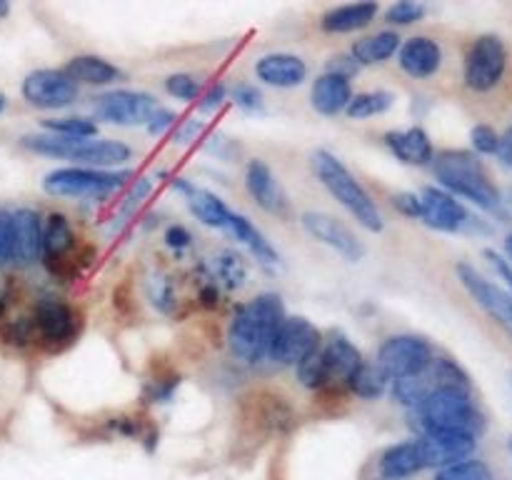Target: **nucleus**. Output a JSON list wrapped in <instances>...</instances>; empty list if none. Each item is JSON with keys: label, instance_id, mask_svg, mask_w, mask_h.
<instances>
[{"label": "nucleus", "instance_id": "nucleus-7", "mask_svg": "<svg viewBox=\"0 0 512 480\" xmlns=\"http://www.w3.org/2000/svg\"><path fill=\"white\" fill-rule=\"evenodd\" d=\"M433 363V348L420 335H393L378 350V370L388 380L423 375Z\"/></svg>", "mask_w": 512, "mask_h": 480}, {"label": "nucleus", "instance_id": "nucleus-8", "mask_svg": "<svg viewBox=\"0 0 512 480\" xmlns=\"http://www.w3.org/2000/svg\"><path fill=\"white\" fill-rule=\"evenodd\" d=\"M508 50L498 35H480L465 60V85L475 93H488L503 80Z\"/></svg>", "mask_w": 512, "mask_h": 480}, {"label": "nucleus", "instance_id": "nucleus-18", "mask_svg": "<svg viewBox=\"0 0 512 480\" xmlns=\"http://www.w3.org/2000/svg\"><path fill=\"white\" fill-rule=\"evenodd\" d=\"M398 63L410 78H430L443 65V50H440L438 40L428 38V35H415L400 45Z\"/></svg>", "mask_w": 512, "mask_h": 480}, {"label": "nucleus", "instance_id": "nucleus-43", "mask_svg": "<svg viewBox=\"0 0 512 480\" xmlns=\"http://www.w3.org/2000/svg\"><path fill=\"white\" fill-rule=\"evenodd\" d=\"M13 258V213L0 210V265Z\"/></svg>", "mask_w": 512, "mask_h": 480}, {"label": "nucleus", "instance_id": "nucleus-27", "mask_svg": "<svg viewBox=\"0 0 512 480\" xmlns=\"http://www.w3.org/2000/svg\"><path fill=\"white\" fill-rule=\"evenodd\" d=\"M323 358L325 368H328V383L330 380H343V383H348L355 370L363 365V355H360V350L345 335L330 338V343L323 348Z\"/></svg>", "mask_w": 512, "mask_h": 480}, {"label": "nucleus", "instance_id": "nucleus-55", "mask_svg": "<svg viewBox=\"0 0 512 480\" xmlns=\"http://www.w3.org/2000/svg\"><path fill=\"white\" fill-rule=\"evenodd\" d=\"M3 110H5V95L0 93V113H3Z\"/></svg>", "mask_w": 512, "mask_h": 480}, {"label": "nucleus", "instance_id": "nucleus-9", "mask_svg": "<svg viewBox=\"0 0 512 480\" xmlns=\"http://www.w3.org/2000/svg\"><path fill=\"white\" fill-rule=\"evenodd\" d=\"M158 108V100L150 93H140V90H110V93L95 98L93 105L95 118L110 125H123V128L148 125L150 115Z\"/></svg>", "mask_w": 512, "mask_h": 480}, {"label": "nucleus", "instance_id": "nucleus-26", "mask_svg": "<svg viewBox=\"0 0 512 480\" xmlns=\"http://www.w3.org/2000/svg\"><path fill=\"white\" fill-rule=\"evenodd\" d=\"M425 470L423 455H420L418 440H405V443L390 445L380 458V473L385 480H403L410 475Z\"/></svg>", "mask_w": 512, "mask_h": 480}, {"label": "nucleus", "instance_id": "nucleus-1", "mask_svg": "<svg viewBox=\"0 0 512 480\" xmlns=\"http://www.w3.org/2000/svg\"><path fill=\"white\" fill-rule=\"evenodd\" d=\"M283 320V300L275 293H263L240 305L228 328L230 353L243 363H263L270 355V345Z\"/></svg>", "mask_w": 512, "mask_h": 480}, {"label": "nucleus", "instance_id": "nucleus-54", "mask_svg": "<svg viewBox=\"0 0 512 480\" xmlns=\"http://www.w3.org/2000/svg\"><path fill=\"white\" fill-rule=\"evenodd\" d=\"M3 15H8V3H0V18H3Z\"/></svg>", "mask_w": 512, "mask_h": 480}, {"label": "nucleus", "instance_id": "nucleus-15", "mask_svg": "<svg viewBox=\"0 0 512 480\" xmlns=\"http://www.w3.org/2000/svg\"><path fill=\"white\" fill-rule=\"evenodd\" d=\"M418 448L425 468H448L463 463L478 448V440L470 433H425L418 435Z\"/></svg>", "mask_w": 512, "mask_h": 480}, {"label": "nucleus", "instance_id": "nucleus-36", "mask_svg": "<svg viewBox=\"0 0 512 480\" xmlns=\"http://www.w3.org/2000/svg\"><path fill=\"white\" fill-rule=\"evenodd\" d=\"M295 368H298V378L305 388L315 390V388H323V385L328 383V368H325L323 348H315L313 353L305 355Z\"/></svg>", "mask_w": 512, "mask_h": 480}, {"label": "nucleus", "instance_id": "nucleus-28", "mask_svg": "<svg viewBox=\"0 0 512 480\" xmlns=\"http://www.w3.org/2000/svg\"><path fill=\"white\" fill-rule=\"evenodd\" d=\"M65 75L75 85H110L120 78V70L100 55H75L65 65Z\"/></svg>", "mask_w": 512, "mask_h": 480}, {"label": "nucleus", "instance_id": "nucleus-22", "mask_svg": "<svg viewBox=\"0 0 512 480\" xmlns=\"http://www.w3.org/2000/svg\"><path fill=\"white\" fill-rule=\"evenodd\" d=\"M173 188L188 198L190 213H193L200 223L210 225V228H228L230 210L218 195L210 193V190L198 188V185H193L185 178H175Z\"/></svg>", "mask_w": 512, "mask_h": 480}, {"label": "nucleus", "instance_id": "nucleus-37", "mask_svg": "<svg viewBox=\"0 0 512 480\" xmlns=\"http://www.w3.org/2000/svg\"><path fill=\"white\" fill-rule=\"evenodd\" d=\"M435 480H495L493 470L483 463V460H463V463L448 465V468L438 470Z\"/></svg>", "mask_w": 512, "mask_h": 480}, {"label": "nucleus", "instance_id": "nucleus-42", "mask_svg": "<svg viewBox=\"0 0 512 480\" xmlns=\"http://www.w3.org/2000/svg\"><path fill=\"white\" fill-rule=\"evenodd\" d=\"M233 100L240 110H245V113H260V110H263V95H260V90L255 88V85H238V88L233 90Z\"/></svg>", "mask_w": 512, "mask_h": 480}, {"label": "nucleus", "instance_id": "nucleus-38", "mask_svg": "<svg viewBox=\"0 0 512 480\" xmlns=\"http://www.w3.org/2000/svg\"><path fill=\"white\" fill-rule=\"evenodd\" d=\"M165 90H168L173 98L180 100H195L200 95V83L198 78L188 73H173L165 78Z\"/></svg>", "mask_w": 512, "mask_h": 480}, {"label": "nucleus", "instance_id": "nucleus-29", "mask_svg": "<svg viewBox=\"0 0 512 480\" xmlns=\"http://www.w3.org/2000/svg\"><path fill=\"white\" fill-rule=\"evenodd\" d=\"M400 50V35L393 30H380L375 35H365V38L355 40L350 58L358 65H378L393 58Z\"/></svg>", "mask_w": 512, "mask_h": 480}, {"label": "nucleus", "instance_id": "nucleus-48", "mask_svg": "<svg viewBox=\"0 0 512 480\" xmlns=\"http://www.w3.org/2000/svg\"><path fill=\"white\" fill-rule=\"evenodd\" d=\"M485 258H488L490 263H493V268L498 270L500 275H503V278H505V283L510 285V295H512V265L508 263V260L503 258V255H500V253H495V250H485Z\"/></svg>", "mask_w": 512, "mask_h": 480}, {"label": "nucleus", "instance_id": "nucleus-50", "mask_svg": "<svg viewBox=\"0 0 512 480\" xmlns=\"http://www.w3.org/2000/svg\"><path fill=\"white\" fill-rule=\"evenodd\" d=\"M498 155L500 160H503V165H508L512 168V130H508L505 135H500V143H498Z\"/></svg>", "mask_w": 512, "mask_h": 480}, {"label": "nucleus", "instance_id": "nucleus-13", "mask_svg": "<svg viewBox=\"0 0 512 480\" xmlns=\"http://www.w3.org/2000/svg\"><path fill=\"white\" fill-rule=\"evenodd\" d=\"M300 223H303L305 233H308L310 238L320 240V243L328 245V248L338 250L345 260H353V263L363 260V240H360L343 220L333 218V215L328 213H320V210H308V213H303Z\"/></svg>", "mask_w": 512, "mask_h": 480}, {"label": "nucleus", "instance_id": "nucleus-34", "mask_svg": "<svg viewBox=\"0 0 512 480\" xmlns=\"http://www.w3.org/2000/svg\"><path fill=\"white\" fill-rule=\"evenodd\" d=\"M215 275H218L220 283L230 290H238L240 285L245 283V275H248V268H245V260L240 258L233 250H223L213 258Z\"/></svg>", "mask_w": 512, "mask_h": 480}, {"label": "nucleus", "instance_id": "nucleus-53", "mask_svg": "<svg viewBox=\"0 0 512 480\" xmlns=\"http://www.w3.org/2000/svg\"><path fill=\"white\" fill-rule=\"evenodd\" d=\"M505 250H508V255L512 258V235H508V240H505Z\"/></svg>", "mask_w": 512, "mask_h": 480}, {"label": "nucleus", "instance_id": "nucleus-6", "mask_svg": "<svg viewBox=\"0 0 512 480\" xmlns=\"http://www.w3.org/2000/svg\"><path fill=\"white\" fill-rule=\"evenodd\" d=\"M128 178L130 170H95V168H58L43 178V190L58 198H85V195H105L118 190Z\"/></svg>", "mask_w": 512, "mask_h": 480}, {"label": "nucleus", "instance_id": "nucleus-47", "mask_svg": "<svg viewBox=\"0 0 512 480\" xmlns=\"http://www.w3.org/2000/svg\"><path fill=\"white\" fill-rule=\"evenodd\" d=\"M355 70H358V63H355L353 58H345V55H335V58H330V63H328V73L343 75V78H348V80Z\"/></svg>", "mask_w": 512, "mask_h": 480}, {"label": "nucleus", "instance_id": "nucleus-24", "mask_svg": "<svg viewBox=\"0 0 512 480\" xmlns=\"http://www.w3.org/2000/svg\"><path fill=\"white\" fill-rule=\"evenodd\" d=\"M350 98H353V85L348 78L335 73H323L315 78L313 90H310V103L320 115L345 113Z\"/></svg>", "mask_w": 512, "mask_h": 480}, {"label": "nucleus", "instance_id": "nucleus-14", "mask_svg": "<svg viewBox=\"0 0 512 480\" xmlns=\"http://www.w3.org/2000/svg\"><path fill=\"white\" fill-rule=\"evenodd\" d=\"M420 220L440 233H458L470 223V213L448 190L425 188L420 193Z\"/></svg>", "mask_w": 512, "mask_h": 480}, {"label": "nucleus", "instance_id": "nucleus-33", "mask_svg": "<svg viewBox=\"0 0 512 480\" xmlns=\"http://www.w3.org/2000/svg\"><path fill=\"white\" fill-rule=\"evenodd\" d=\"M348 385L358 398L375 400L385 393V388H388V378L380 373L378 365L363 363L358 370H355L353 378L348 380Z\"/></svg>", "mask_w": 512, "mask_h": 480}, {"label": "nucleus", "instance_id": "nucleus-32", "mask_svg": "<svg viewBox=\"0 0 512 480\" xmlns=\"http://www.w3.org/2000/svg\"><path fill=\"white\" fill-rule=\"evenodd\" d=\"M433 380H430L428 370L423 375H415V378H403V380H393V395L400 405L410 410H418L420 405L425 403V398L433 390Z\"/></svg>", "mask_w": 512, "mask_h": 480}, {"label": "nucleus", "instance_id": "nucleus-41", "mask_svg": "<svg viewBox=\"0 0 512 480\" xmlns=\"http://www.w3.org/2000/svg\"><path fill=\"white\" fill-rule=\"evenodd\" d=\"M470 143H473L475 153L495 155L498 153L500 135L495 133V128H490V125H475V128L470 130Z\"/></svg>", "mask_w": 512, "mask_h": 480}, {"label": "nucleus", "instance_id": "nucleus-23", "mask_svg": "<svg viewBox=\"0 0 512 480\" xmlns=\"http://www.w3.org/2000/svg\"><path fill=\"white\" fill-rule=\"evenodd\" d=\"M385 145H388L395 158L408 165H428L435 158L430 135L423 128L390 130V133H385Z\"/></svg>", "mask_w": 512, "mask_h": 480}, {"label": "nucleus", "instance_id": "nucleus-56", "mask_svg": "<svg viewBox=\"0 0 512 480\" xmlns=\"http://www.w3.org/2000/svg\"><path fill=\"white\" fill-rule=\"evenodd\" d=\"M3 313H5V303H3V300H0V318H3Z\"/></svg>", "mask_w": 512, "mask_h": 480}, {"label": "nucleus", "instance_id": "nucleus-44", "mask_svg": "<svg viewBox=\"0 0 512 480\" xmlns=\"http://www.w3.org/2000/svg\"><path fill=\"white\" fill-rule=\"evenodd\" d=\"M393 205L408 218H420V195L415 193H398L393 195Z\"/></svg>", "mask_w": 512, "mask_h": 480}, {"label": "nucleus", "instance_id": "nucleus-30", "mask_svg": "<svg viewBox=\"0 0 512 480\" xmlns=\"http://www.w3.org/2000/svg\"><path fill=\"white\" fill-rule=\"evenodd\" d=\"M228 230L240 240V243L248 245L250 253H253L260 263H278V250L268 243V238H265V235L260 233V230L245 218V215L230 213Z\"/></svg>", "mask_w": 512, "mask_h": 480}, {"label": "nucleus", "instance_id": "nucleus-16", "mask_svg": "<svg viewBox=\"0 0 512 480\" xmlns=\"http://www.w3.org/2000/svg\"><path fill=\"white\" fill-rule=\"evenodd\" d=\"M245 188H248L250 198L270 215H288L290 200L285 195L283 185L278 183L275 173L265 160L253 158L245 165Z\"/></svg>", "mask_w": 512, "mask_h": 480}, {"label": "nucleus", "instance_id": "nucleus-20", "mask_svg": "<svg viewBox=\"0 0 512 480\" xmlns=\"http://www.w3.org/2000/svg\"><path fill=\"white\" fill-rule=\"evenodd\" d=\"M35 328L48 343H68L75 335V313L63 300L45 298L35 305Z\"/></svg>", "mask_w": 512, "mask_h": 480}, {"label": "nucleus", "instance_id": "nucleus-39", "mask_svg": "<svg viewBox=\"0 0 512 480\" xmlns=\"http://www.w3.org/2000/svg\"><path fill=\"white\" fill-rule=\"evenodd\" d=\"M425 15V5L420 3H395L390 5L388 13H385V23L390 25H410L415 20H420Z\"/></svg>", "mask_w": 512, "mask_h": 480}, {"label": "nucleus", "instance_id": "nucleus-25", "mask_svg": "<svg viewBox=\"0 0 512 480\" xmlns=\"http://www.w3.org/2000/svg\"><path fill=\"white\" fill-rule=\"evenodd\" d=\"M378 15V3H350L330 8L320 18V28L325 33H355V30L368 28Z\"/></svg>", "mask_w": 512, "mask_h": 480}, {"label": "nucleus", "instance_id": "nucleus-12", "mask_svg": "<svg viewBox=\"0 0 512 480\" xmlns=\"http://www.w3.org/2000/svg\"><path fill=\"white\" fill-rule=\"evenodd\" d=\"M455 273H458L460 283L468 290L470 298H473L490 318L498 320V323L512 335V295L508 290H503L500 285H495L493 280L485 278V275L478 273L470 263H458Z\"/></svg>", "mask_w": 512, "mask_h": 480}, {"label": "nucleus", "instance_id": "nucleus-4", "mask_svg": "<svg viewBox=\"0 0 512 480\" xmlns=\"http://www.w3.org/2000/svg\"><path fill=\"white\" fill-rule=\"evenodd\" d=\"M415 428L420 435L425 433H470L478 435L485 420L475 408L468 390L458 388H433L425 403L420 405Z\"/></svg>", "mask_w": 512, "mask_h": 480}, {"label": "nucleus", "instance_id": "nucleus-21", "mask_svg": "<svg viewBox=\"0 0 512 480\" xmlns=\"http://www.w3.org/2000/svg\"><path fill=\"white\" fill-rule=\"evenodd\" d=\"M43 253V223L35 210H15L13 213V263L30 265Z\"/></svg>", "mask_w": 512, "mask_h": 480}, {"label": "nucleus", "instance_id": "nucleus-3", "mask_svg": "<svg viewBox=\"0 0 512 480\" xmlns=\"http://www.w3.org/2000/svg\"><path fill=\"white\" fill-rule=\"evenodd\" d=\"M23 145L38 155H48V158H63L80 163V168H118V165L128 163L133 158L130 145L120 143V140H93V138H65V135L55 133H38L25 135Z\"/></svg>", "mask_w": 512, "mask_h": 480}, {"label": "nucleus", "instance_id": "nucleus-5", "mask_svg": "<svg viewBox=\"0 0 512 480\" xmlns=\"http://www.w3.org/2000/svg\"><path fill=\"white\" fill-rule=\"evenodd\" d=\"M435 178L450 190V195H463L485 210L500 208V190L485 173L478 155L465 150H443L433 158Z\"/></svg>", "mask_w": 512, "mask_h": 480}, {"label": "nucleus", "instance_id": "nucleus-11", "mask_svg": "<svg viewBox=\"0 0 512 480\" xmlns=\"http://www.w3.org/2000/svg\"><path fill=\"white\" fill-rule=\"evenodd\" d=\"M23 98L40 110H60L78 98V85L65 75V70H33L23 80Z\"/></svg>", "mask_w": 512, "mask_h": 480}, {"label": "nucleus", "instance_id": "nucleus-57", "mask_svg": "<svg viewBox=\"0 0 512 480\" xmlns=\"http://www.w3.org/2000/svg\"><path fill=\"white\" fill-rule=\"evenodd\" d=\"M510 453H512V438H510Z\"/></svg>", "mask_w": 512, "mask_h": 480}, {"label": "nucleus", "instance_id": "nucleus-2", "mask_svg": "<svg viewBox=\"0 0 512 480\" xmlns=\"http://www.w3.org/2000/svg\"><path fill=\"white\" fill-rule=\"evenodd\" d=\"M313 170L320 183L325 185L330 195L363 225L370 233H380L385 228V220L375 200L370 198L368 190L358 183L353 173L345 168L340 158H335L328 150H315L313 153Z\"/></svg>", "mask_w": 512, "mask_h": 480}, {"label": "nucleus", "instance_id": "nucleus-40", "mask_svg": "<svg viewBox=\"0 0 512 480\" xmlns=\"http://www.w3.org/2000/svg\"><path fill=\"white\" fill-rule=\"evenodd\" d=\"M148 293H150V300H153L155 308H160L163 313H168V310L173 308L175 293H173V283H170L168 278H163V275H155V278H150Z\"/></svg>", "mask_w": 512, "mask_h": 480}, {"label": "nucleus", "instance_id": "nucleus-19", "mask_svg": "<svg viewBox=\"0 0 512 480\" xmlns=\"http://www.w3.org/2000/svg\"><path fill=\"white\" fill-rule=\"evenodd\" d=\"M75 248V233L63 213H50L43 225V258L55 275H65V263Z\"/></svg>", "mask_w": 512, "mask_h": 480}, {"label": "nucleus", "instance_id": "nucleus-45", "mask_svg": "<svg viewBox=\"0 0 512 480\" xmlns=\"http://www.w3.org/2000/svg\"><path fill=\"white\" fill-rule=\"evenodd\" d=\"M173 125H175V113H170V110H165V108L155 110L148 120L150 135H163L165 130L173 128Z\"/></svg>", "mask_w": 512, "mask_h": 480}, {"label": "nucleus", "instance_id": "nucleus-35", "mask_svg": "<svg viewBox=\"0 0 512 480\" xmlns=\"http://www.w3.org/2000/svg\"><path fill=\"white\" fill-rule=\"evenodd\" d=\"M43 128L48 133L65 135V138H95L98 135V123L93 118H83V115L43 120Z\"/></svg>", "mask_w": 512, "mask_h": 480}, {"label": "nucleus", "instance_id": "nucleus-31", "mask_svg": "<svg viewBox=\"0 0 512 480\" xmlns=\"http://www.w3.org/2000/svg\"><path fill=\"white\" fill-rule=\"evenodd\" d=\"M395 105V95L388 93V90H368V93H358L350 98L348 108H345V115L350 120H365L375 118V115L388 113Z\"/></svg>", "mask_w": 512, "mask_h": 480}, {"label": "nucleus", "instance_id": "nucleus-46", "mask_svg": "<svg viewBox=\"0 0 512 480\" xmlns=\"http://www.w3.org/2000/svg\"><path fill=\"white\" fill-rule=\"evenodd\" d=\"M190 233L183 228V225H170L168 230H165V243H168V248H175V250H183L190 245Z\"/></svg>", "mask_w": 512, "mask_h": 480}, {"label": "nucleus", "instance_id": "nucleus-49", "mask_svg": "<svg viewBox=\"0 0 512 480\" xmlns=\"http://www.w3.org/2000/svg\"><path fill=\"white\" fill-rule=\"evenodd\" d=\"M223 100H225V88L223 85H215V88H210L208 95L203 98L200 110H203V113H213V110H218L220 105H223Z\"/></svg>", "mask_w": 512, "mask_h": 480}, {"label": "nucleus", "instance_id": "nucleus-51", "mask_svg": "<svg viewBox=\"0 0 512 480\" xmlns=\"http://www.w3.org/2000/svg\"><path fill=\"white\" fill-rule=\"evenodd\" d=\"M218 288H215V283H208V285H203V288H200V300H203V305L205 308H215V305H218Z\"/></svg>", "mask_w": 512, "mask_h": 480}, {"label": "nucleus", "instance_id": "nucleus-17", "mask_svg": "<svg viewBox=\"0 0 512 480\" xmlns=\"http://www.w3.org/2000/svg\"><path fill=\"white\" fill-rule=\"evenodd\" d=\"M255 78L270 88H298L308 78V65L300 55L268 53L255 60Z\"/></svg>", "mask_w": 512, "mask_h": 480}, {"label": "nucleus", "instance_id": "nucleus-10", "mask_svg": "<svg viewBox=\"0 0 512 480\" xmlns=\"http://www.w3.org/2000/svg\"><path fill=\"white\" fill-rule=\"evenodd\" d=\"M315 348H320L318 328L308 318H300V315L290 318V315H285L278 333H275L273 345H270L268 358L278 365H298Z\"/></svg>", "mask_w": 512, "mask_h": 480}, {"label": "nucleus", "instance_id": "nucleus-52", "mask_svg": "<svg viewBox=\"0 0 512 480\" xmlns=\"http://www.w3.org/2000/svg\"><path fill=\"white\" fill-rule=\"evenodd\" d=\"M200 128H203L200 120H190V123L178 133V143H190V140H195V135L200 133Z\"/></svg>", "mask_w": 512, "mask_h": 480}]
</instances>
